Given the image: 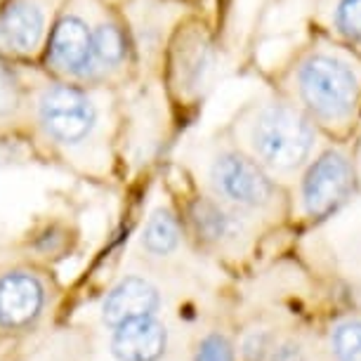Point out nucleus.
Instances as JSON below:
<instances>
[{
    "label": "nucleus",
    "mask_w": 361,
    "mask_h": 361,
    "mask_svg": "<svg viewBox=\"0 0 361 361\" xmlns=\"http://www.w3.org/2000/svg\"><path fill=\"white\" fill-rule=\"evenodd\" d=\"M276 90L295 102L326 137L347 140L361 116V54L336 38L319 36L295 52Z\"/></svg>",
    "instance_id": "f257e3e1"
},
{
    "label": "nucleus",
    "mask_w": 361,
    "mask_h": 361,
    "mask_svg": "<svg viewBox=\"0 0 361 361\" xmlns=\"http://www.w3.org/2000/svg\"><path fill=\"white\" fill-rule=\"evenodd\" d=\"M224 130L279 182L298 177L326 137L314 121L279 90L248 99Z\"/></svg>",
    "instance_id": "f03ea898"
},
{
    "label": "nucleus",
    "mask_w": 361,
    "mask_h": 361,
    "mask_svg": "<svg viewBox=\"0 0 361 361\" xmlns=\"http://www.w3.org/2000/svg\"><path fill=\"white\" fill-rule=\"evenodd\" d=\"M201 173L208 194L253 217L269 215L281 206V182L243 152L227 130L206 140Z\"/></svg>",
    "instance_id": "7ed1b4c3"
},
{
    "label": "nucleus",
    "mask_w": 361,
    "mask_h": 361,
    "mask_svg": "<svg viewBox=\"0 0 361 361\" xmlns=\"http://www.w3.org/2000/svg\"><path fill=\"white\" fill-rule=\"evenodd\" d=\"M359 187L354 149L338 140L324 145L295 180V201L302 217L312 222L336 215Z\"/></svg>",
    "instance_id": "20e7f679"
},
{
    "label": "nucleus",
    "mask_w": 361,
    "mask_h": 361,
    "mask_svg": "<svg viewBox=\"0 0 361 361\" xmlns=\"http://www.w3.org/2000/svg\"><path fill=\"white\" fill-rule=\"evenodd\" d=\"M253 220V215L215 199L208 192L196 196L187 208V224L199 248L220 255L238 250L248 241Z\"/></svg>",
    "instance_id": "39448f33"
},
{
    "label": "nucleus",
    "mask_w": 361,
    "mask_h": 361,
    "mask_svg": "<svg viewBox=\"0 0 361 361\" xmlns=\"http://www.w3.org/2000/svg\"><path fill=\"white\" fill-rule=\"evenodd\" d=\"M45 133L62 145H83L99 123V111L90 94L76 85H52L40 99Z\"/></svg>",
    "instance_id": "423d86ee"
},
{
    "label": "nucleus",
    "mask_w": 361,
    "mask_h": 361,
    "mask_svg": "<svg viewBox=\"0 0 361 361\" xmlns=\"http://www.w3.org/2000/svg\"><path fill=\"white\" fill-rule=\"evenodd\" d=\"M220 54L203 26H187L173 45V85L187 99L203 97L215 80Z\"/></svg>",
    "instance_id": "0eeeda50"
},
{
    "label": "nucleus",
    "mask_w": 361,
    "mask_h": 361,
    "mask_svg": "<svg viewBox=\"0 0 361 361\" xmlns=\"http://www.w3.org/2000/svg\"><path fill=\"white\" fill-rule=\"evenodd\" d=\"M47 59L57 71L76 78H97V59H94V26L83 17L66 15L59 19L50 36Z\"/></svg>",
    "instance_id": "6e6552de"
},
{
    "label": "nucleus",
    "mask_w": 361,
    "mask_h": 361,
    "mask_svg": "<svg viewBox=\"0 0 361 361\" xmlns=\"http://www.w3.org/2000/svg\"><path fill=\"white\" fill-rule=\"evenodd\" d=\"M45 307V288L38 276L10 271L0 276V329L24 331L38 322Z\"/></svg>",
    "instance_id": "1a4fd4ad"
},
{
    "label": "nucleus",
    "mask_w": 361,
    "mask_h": 361,
    "mask_svg": "<svg viewBox=\"0 0 361 361\" xmlns=\"http://www.w3.org/2000/svg\"><path fill=\"white\" fill-rule=\"evenodd\" d=\"M161 307L159 288L142 276H126L109 290L102 305V322L109 329H118L128 322L156 317Z\"/></svg>",
    "instance_id": "9d476101"
},
{
    "label": "nucleus",
    "mask_w": 361,
    "mask_h": 361,
    "mask_svg": "<svg viewBox=\"0 0 361 361\" xmlns=\"http://www.w3.org/2000/svg\"><path fill=\"white\" fill-rule=\"evenodd\" d=\"M168 350V329L156 317H145L114 329L116 361H161Z\"/></svg>",
    "instance_id": "9b49d317"
},
{
    "label": "nucleus",
    "mask_w": 361,
    "mask_h": 361,
    "mask_svg": "<svg viewBox=\"0 0 361 361\" xmlns=\"http://www.w3.org/2000/svg\"><path fill=\"white\" fill-rule=\"evenodd\" d=\"M45 29L43 10L31 0H12L0 12V47L12 52H31Z\"/></svg>",
    "instance_id": "f8f14e48"
},
{
    "label": "nucleus",
    "mask_w": 361,
    "mask_h": 361,
    "mask_svg": "<svg viewBox=\"0 0 361 361\" xmlns=\"http://www.w3.org/2000/svg\"><path fill=\"white\" fill-rule=\"evenodd\" d=\"M319 22L331 38L361 47V0H319Z\"/></svg>",
    "instance_id": "ddd939ff"
},
{
    "label": "nucleus",
    "mask_w": 361,
    "mask_h": 361,
    "mask_svg": "<svg viewBox=\"0 0 361 361\" xmlns=\"http://www.w3.org/2000/svg\"><path fill=\"white\" fill-rule=\"evenodd\" d=\"M182 241V224L170 208H156L142 231V248L154 257L173 255Z\"/></svg>",
    "instance_id": "4468645a"
},
{
    "label": "nucleus",
    "mask_w": 361,
    "mask_h": 361,
    "mask_svg": "<svg viewBox=\"0 0 361 361\" xmlns=\"http://www.w3.org/2000/svg\"><path fill=\"white\" fill-rule=\"evenodd\" d=\"M94 59H97L99 76L126 64L128 40L123 29L116 22H102L94 26Z\"/></svg>",
    "instance_id": "2eb2a0df"
},
{
    "label": "nucleus",
    "mask_w": 361,
    "mask_h": 361,
    "mask_svg": "<svg viewBox=\"0 0 361 361\" xmlns=\"http://www.w3.org/2000/svg\"><path fill=\"white\" fill-rule=\"evenodd\" d=\"M329 343L336 361H361V319H340L331 329Z\"/></svg>",
    "instance_id": "dca6fc26"
},
{
    "label": "nucleus",
    "mask_w": 361,
    "mask_h": 361,
    "mask_svg": "<svg viewBox=\"0 0 361 361\" xmlns=\"http://www.w3.org/2000/svg\"><path fill=\"white\" fill-rule=\"evenodd\" d=\"M276 343L279 340L269 329H250L238 343V357L241 361H269Z\"/></svg>",
    "instance_id": "f3484780"
},
{
    "label": "nucleus",
    "mask_w": 361,
    "mask_h": 361,
    "mask_svg": "<svg viewBox=\"0 0 361 361\" xmlns=\"http://www.w3.org/2000/svg\"><path fill=\"white\" fill-rule=\"evenodd\" d=\"M194 361H238L234 343L222 331H210L196 345Z\"/></svg>",
    "instance_id": "a211bd4d"
},
{
    "label": "nucleus",
    "mask_w": 361,
    "mask_h": 361,
    "mask_svg": "<svg viewBox=\"0 0 361 361\" xmlns=\"http://www.w3.org/2000/svg\"><path fill=\"white\" fill-rule=\"evenodd\" d=\"M19 102V87L15 76L0 64V116H8L17 109Z\"/></svg>",
    "instance_id": "6ab92c4d"
},
{
    "label": "nucleus",
    "mask_w": 361,
    "mask_h": 361,
    "mask_svg": "<svg viewBox=\"0 0 361 361\" xmlns=\"http://www.w3.org/2000/svg\"><path fill=\"white\" fill-rule=\"evenodd\" d=\"M269 361H307V352H305V345L300 340L286 338L276 343Z\"/></svg>",
    "instance_id": "aec40b11"
},
{
    "label": "nucleus",
    "mask_w": 361,
    "mask_h": 361,
    "mask_svg": "<svg viewBox=\"0 0 361 361\" xmlns=\"http://www.w3.org/2000/svg\"><path fill=\"white\" fill-rule=\"evenodd\" d=\"M354 156H357V173H359V185H361V142H359V147L354 149Z\"/></svg>",
    "instance_id": "412c9836"
}]
</instances>
